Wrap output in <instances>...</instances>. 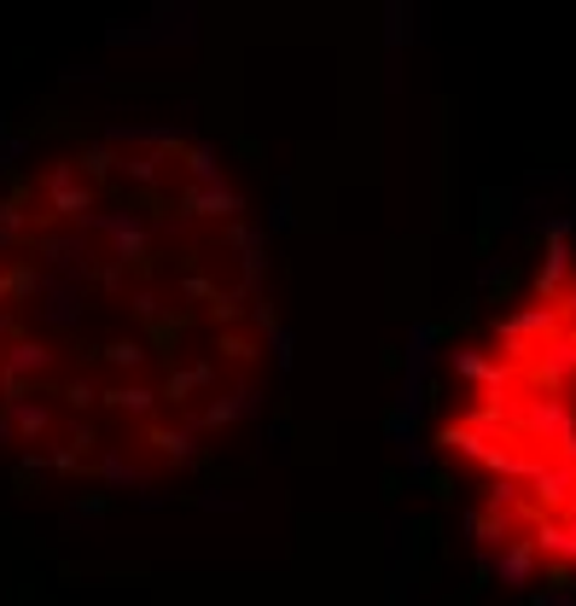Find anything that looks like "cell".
Listing matches in <instances>:
<instances>
[{"label": "cell", "mask_w": 576, "mask_h": 606, "mask_svg": "<svg viewBox=\"0 0 576 606\" xmlns=\"http://www.w3.org/2000/svg\"><path fill=\"white\" fill-rule=\"evenodd\" d=\"M489 577H501L507 589H530V577H536V542L507 537L501 549H489Z\"/></svg>", "instance_id": "obj_1"}, {"label": "cell", "mask_w": 576, "mask_h": 606, "mask_svg": "<svg viewBox=\"0 0 576 606\" xmlns=\"http://www.w3.org/2000/svg\"><path fill=\"white\" fill-rule=\"evenodd\" d=\"M431 490H437V501H455V478H448V473H431Z\"/></svg>", "instance_id": "obj_2"}]
</instances>
